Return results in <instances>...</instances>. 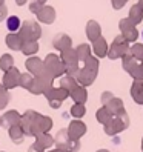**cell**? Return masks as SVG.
I'll return each mask as SVG.
<instances>
[{
	"label": "cell",
	"mask_w": 143,
	"mask_h": 152,
	"mask_svg": "<svg viewBox=\"0 0 143 152\" xmlns=\"http://www.w3.org/2000/svg\"><path fill=\"white\" fill-rule=\"evenodd\" d=\"M43 65L46 68V71L52 75V77H63L65 74V66L62 63L60 57H57L56 54H48L43 60Z\"/></svg>",
	"instance_id": "8992f818"
},
{
	"label": "cell",
	"mask_w": 143,
	"mask_h": 152,
	"mask_svg": "<svg viewBox=\"0 0 143 152\" xmlns=\"http://www.w3.org/2000/svg\"><path fill=\"white\" fill-rule=\"evenodd\" d=\"M6 46L10 48L11 51H20L22 49V45H23V42H22V39L19 37V34H12V32H10L6 35Z\"/></svg>",
	"instance_id": "ffe728a7"
},
{
	"label": "cell",
	"mask_w": 143,
	"mask_h": 152,
	"mask_svg": "<svg viewBox=\"0 0 143 152\" xmlns=\"http://www.w3.org/2000/svg\"><path fill=\"white\" fill-rule=\"evenodd\" d=\"M8 19V8L5 6V3L0 5V23L5 22Z\"/></svg>",
	"instance_id": "f35d334b"
},
{
	"label": "cell",
	"mask_w": 143,
	"mask_h": 152,
	"mask_svg": "<svg viewBox=\"0 0 143 152\" xmlns=\"http://www.w3.org/2000/svg\"><path fill=\"white\" fill-rule=\"evenodd\" d=\"M112 118H114V114L106 108V106H103V108H100L99 111H97V120H99L102 124H108Z\"/></svg>",
	"instance_id": "4316f807"
},
{
	"label": "cell",
	"mask_w": 143,
	"mask_h": 152,
	"mask_svg": "<svg viewBox=\"0 0 143 152\" xmlns=\"http://www.w3.org/2000/svg\"><path fill=\"white\" fill-rule=\"evenodd\" d=\"M142 19H143L142 8H140L139 5H134V6L131 8V11H129V22H131L132 25H137V23L142 22Z\"/></svg>",
	"instance_id": "f1b7e54d"
},
{
	"label": "cell",
	"mask_w": 143,
	"mask_h": 152,
	"mask_svg": "<svg viewBox=\"0 0 143 152\" xmlns=\"http://www.w3.org/2000/svg\"><path fill=\"white\" fill-rule=\"evenodd\" d=\"M83 63H85V66L78 71L76 80L80 83V86L85 88V86H89L95 80L97 71H99V60L91 56L88 60H85Z\"/></svg>",
	"instance_id": "6da1fadb"
},
{
	"label": "cell",
	"mask_w": 143,
	"mask_h": 152,
	"mask_svg": "<svg viewBox=\"0 0 143 152\" xmlns=\"http://www.w3.org/2000/svg\"><path fill=\"white\" fill-rule=\"evenodd\" d=\"M20 118H22V114H19L15 109L8 111L2 115V128L10 129L12 126H17V124H20Z\"/></svg>",
	"instance_id": "5bb4252c"
},
{
	"label": "cell",
	"mask_w": 143,
	"mask_h": 152,
	"mask_svg": "<svg viewBox=\"0 0 143 152\" xmlns=\"http://www.w3.org/2000/svg\"><path fill=\"white\" fill-rule=\"evenodd\" d=\"M25 66H26V69H28V72L32 75V77H39V75H42L45 71H46V68H45V65H43V60H40L39 57H29L28 60L25 61Z\"/></svg>",
	"instance_id": "9c48e42d"
},
{
	"label": "cell",
	"mask_w": 143,
	"mask_h": 152,
	"mask_svg": "<svg viewBox=\"0 0 143 152\" xmlns=\"http://www.w3.org/2000/svg\"><path fill=\"white\" fill-rule=\"evenodd\" d=\"M19 82H20V72H19V69L14 66V68H11L10 71L5 72L2 85L5 86V89H14V88L19 86Z\"/></svg>",
	"instance_id": "30bf717a"
},
{
	"label": "cell",
	"mask_w": 143,
	"mask_h": 152,
	"mask_svg": "<svg viewBox=\"0 0 143 152\" xmlns=\"http://www.w3.org/2000/svg\"><path fill=\"white\" fill-rule=\"evenodd\" d=\"M42 6H43V5H40V3L37 2V0H32V2L29 3V11H31V12H34V14H37V12L42 10Z\"/></svg>",
	"instance_id": "74e56055"
},
{
	"label": "cell",
	"mask_w": 143,
	"mask_h": 152,
	"mask_svg": "<svg viewBox=\"0 0 143 152\" xmlns=\"http://www.w3.org/2000/svg\"><path fill=\"white\" fill-rule=\"evenodd\" d=\"M142 149H143V140H142Z\"/></svg>",
	"instance_id": "f907efd6"
},
{
	"label": "cell",
	"mask_w": 143,
	"mask_h": 152,
	"mask_svg": "<svg viewBox=\"0 0 143 152\" xmlns=\"http://www.w3.org/2000/svg\"><path fill=\"white\" fill-rule=\"evenodd\" d=\"M43 95L48 98V102H52V100L63 102L65 98L69 97V92L66 91V89H63V88H54V86H51V88H48L46 91H45Z\"/></svg>",
	"instance_id": "9a60e30c"
},
{
	"label": "cell",
	"mask_w": 143,
	"mask_h": 152,
	"mask_svg": "<svg viewBox=\"0 0 143 152\" xmlns=\"http://www.w3.org/2000/svg\"><path fill=\"white\" fill-rule=\"evenodd\" d=\"M52 128V120L48 115L43 114H35V117L31 124V137H37L40 134H48V131Z\"/></svg>",
	"instance_id": "5b68a950"
},
{
	"label": "cell",
	"mask_w": 143,
	"mask_h": 152,
	"mask_svg": "<svg viewBox=\"0 0 143 152\" xmlns=\"http://www.w3.org/2000/svg\"><path fill=\"white\" fill-rule=\"evenodd\" d=\"M15 3L19 5V6H23V5L26 3V0H15Z\"/></svg>",
	"instance_id": "7bdbcfd3"
},
{
	"label": "cell",
	"mask_w": 143,
	"mask_h": 152,
	"mask_svg": "<svg viewBox=\"0 0 143 152\" xmlns=\"http://www.w3.org/2000/svg\"><path fill=\"white\" fill-rule=\"evenodd\" d=\"M128 124H129L128 115L125 112V109H122L114 115V118L108 124H105V132L108 134V135H115V134L122 132L123 129H126Z\"/></svg>",
	"instance_id": "3957f363"
},
{
	"label": "cell",
	"mask_w": 143,
	"mask_h": 152,
	"mask_svg": "<svg viewBox=\"0 0 143 152\" xmlns=\"http://www.w3.org/2000/svg\"><path fill=\"white\" fill-rule=\"evenodd\" d=\"M3 2H5V0H0V3H3Z\"/></svg>",
	"instance_id": "816d5d0a"
},
{
	"label": "cell",
	"mask_w": 143,
	"mask_h": 152,
	"mask_svg": "<svg viewBox=\"0 0 143 152\" xmlns=\"http://www.w3.org/2000/svg\"><path fill=\"white\" fill-rule=\"evenodd\" d=\"M35 143H37L40 148L48 149L54 145V137H51L49 134H40V135L35 137Z\"/></svg>",
	"instance_id": "484cf974"
},
{
	"label": "cell",
	"mask_w": 143,
	"mask_h": 152,
	"mask_svg": "<svg viewBox=\"0 0 143 152\" xmlns=\"http://www.w3.org/2000/svg\"><path fill=\"white\" fill-rule=\"evenodd\" d=\"M17 34L22 39V42H37L42 37V28L37 22L25 20Z\"/></svg>",
	"instance_id": "7a4b0ae2"
},
{
	"label": "cell",
	"mask_w": 143,
	"mask_h": 152,
	"mask_svg": "<svg viewBox=\"0 0 143 152\" xmlns=\"http://www.w3.org/2000/svg\"><path fill=\"white\" fill-rule=\"evenodd\" d=\"M0 128H2V117H0Z\"/></svg>",
	"instance_id": "c3c4849f"
},
{
	"label": "cell",
	"mask_w": 143,
	"mask_h": 152,
	"mask_svg": "<svg viewBox=\"0 0 143 152\" xmlns=\"http://www.w3.org/2000/svg\"><path fill=\"white\" fill-rule=\"evenodd\" d=\"M97 152H109V151H106V149H100V151H97Z\"/></svg>",
	"instance_id": "7dc6e473"
},
{
	"label": "cell",
	"mask_w": 143,
	"mask_h": 152,
	"mask_svg": "<svg viewBox=\"0 0 143 152\" xmlns=\"http://www.w3.org/2000/svg\"><path fill=\"white\" fill-rule=\"evenodd\" d=\"M57 152H73V151H69V149H57Z\"/></svg>",
	"instance_id": "ee69618b"
},
{
	"label": "cell",
	"mask_w": 143,
	"mask_h": 152,
	"mask_svg": "<svg viewBox=\"0 0 143 152\" xmlns=\"http://www.w3.org/2000/svg\"><path fill=\"white\" fill-rule=\"evenodd\" d=\"M137 65H139L137 60L131 56V52H128V54L123 57V68H125V71H128L129 74H132V71L137 68Z\"/></svg>",
	"instance_id": "f546056e"
},
{
	"label": "cell",
	"mask_w": 143,
	"mask_h": 152,
	"mask_svg": "<svg viewBox=\"0 0 143 152\" xmlns=\"http://www.w3.org/2000/svg\"><path fill=\"white\" fill-rule=\"evenodd\" d=\"M77 85H78V83H77V80H76V78H73V77H69V75H66V74L60 78V88L66 89L68 92L71 91V89H74Z\"/></svg>",
	"instance_id": "1f68e13d"
},
{
	"label": "cell",
	"mask_w": 143,
	"mask_h": 152,
	"mask_svg": "<svg viewBox=\"0 0 143 152\" xmlns=\"http://www.w3.org/2000/svg\"><path fill=\"white\" fill-rule=\"evenodd\" d=\"M131 56L136 58V60H140V61H143V45H140V43H136L134 46L131 48Z\"/></svg>",
	"instance_id": "e575fe53"
},
{
	"label": "cell",
	"mask_w": 143,
	"mask_h": 152,
	"mask_svg": "<svg viewBox=\"0 0 143 152\" xmlns=\"http://www.w3.org/2000/svg\"><path fill=\"white\" fill-rule=\"evenodd\" d=\"M71 45H73L71 37L68 34H63V32H59L57 35H54V39H52V46L60 52H63L66 49H71Z\"/></svg>",
	"instance_id": "4fadbf2b"
},
{
	"label": "cell",
	"mask_w": 143,
	"mask_h": 152,
	"mask_svg": "<svg viewBox=\"0 0 143 152\" xmlns=\"http://www.w3.org/2000/svg\"><path fill=\"white\" fill-rule=\"evenodd\" d=\"M120 31H122V37L126 40L128 43L134 42V40H137V29L134 28V25L129 22V19H123L120 20Z\"/></svg>",
	"instance_id": "8fae6325"
},
{
	"label": "cell",
	"mask_w": 143,
	"mask_h": 152,
	"mask_svg": "<svg viewBox=\"0 0 143 152\" xmlns=\"http://www.w3.org/2000/svg\"><path fill=\"white\" fill-rule=\"evenodd\" d=\"M37 2H39L40 5H45V3H46V0H37Z\"/></svg>",
	"instance_id": "f6af8a7d"
},
{
	"label": "cell",
	"mask_w": 143,
	"mask_h": 152,
	"mask_svg": "<svg viewBox=\"0 0 143 152\" xmlns=\"http://www.w3.org/2000/svg\"><path fill=\"white\" fill-rule=\"evenodd\" d=\"M35 112L34 109H28L25 114H22V118H20V128L23 131V134L26 137H31V124H32V120L35 117Z\"/></svg>",
	"instance_id": "2e32d148"
},
{
	"label": "cell",
	"mask_w": 143,
	"mask_h": 152,
	"mask_svg": "<svg viewBox=\"0 0 143 152\" xmlns=\"http://www.w3.org/2000/svg\"><path fill=\"white\" fill-rule=\"evenodd\" d=\"M131 95L137 103L143 104V80H136L131 88Z\"/></svg>",
	"instance_id": "603a6c76"
},
{
	"label": "cell",
	"mask_w": 143,
	"mask_h": 152,
	"mask_svg": "<svg viewBox=\"0 0 143 152\" xmlns=\"http://www.w3.org/2000/svg\"><path fill=\"white\" fill-rule=\"evenodd\" d=\"M20 51H22V54L32 57L35 52H39V42H23Z\"/></svg>",
	"instance_id": "cb8c5ba5"
},
{
	"label": "cell",
	"mask_w": 143,
	"mask_h": 152,
	"mask_svg": "<svg viewBox=\"0 0 143 152\" xmlns=\"http://www.w3.org/2000/svg\"><path fill=\"white\" fill-rule=\"evenodd\" d=\"M20 26H22V22H20V19H19L17 15H10V17L6 19V28L10 29L12 34L19 32Z\"/></svg>",
	"instance_id": "83f0119b"
},
{
	"label": "cell",
	"mask_w": 143,
	"mask_h": 152,
	"mask_svg": "<svg viewBox=\"0 0 143 152\" xmlns=\"http://www.w3.org/2000/svg\"><path fill=\"white\" fill-rule=\"evenodd\" d=\"M34 77L29 74V72H25V74H20V82H19V86H22L23 89H29L31 83H32Z\"/></svg>",
	"instance_id": "836d02e7"
},
{
	"label": "cell",
	"mask_w": 143,
	"mask_h": 152,
	"mask_svg": "<svg viewBox=\"0 0 143 152\" xmlns=\"http://www.w3.org/2000/svg\"><path fill=\"white\" fill-rule=\"evenodd\" d=\"M69 97L73 98L77 104H85L86 98H88V92H86V89L83 86L77 85L74 89H71V91H69Z\"/></svg>",
	"instance_id": "ac0fdd59"
},
{
	"label": "cell",
	"mask_w": 143,
	"mask_h": 152,
	"mask_svg": "<svg viewBox=\"0 0 143 152\" xmlns=\"http://www.w3.org/2000/svg\"><path fill=\"white\" fill-rule=\"evenodd\" d=\"M11 68H14V58L11 54H3L2 57H0V71H3V72H6V71H10Z\"/></svg>",
	"instance_id": "4dcf8cb0"
},
{
	"label": "cell",
	"mask_w": 143,
	"mask_h": 152,
	"mask_svg": "<svg viewBox=\"0 0 143 152\" xmlns=\"http://www.w3.org/2000/svg\"><path fill=\"white\" fill-rule=\"evenodd\" d=\"M37 15V19L39 22L42 23H46V25H51L52 22L56 20V10L52 6H48V5H43L42 6V10L35 14Z\"/></svg>",
	"instance_id": "e0dca14e"
},
{
	"label": "cell",
	"mask_w": 143,
	"mask_h": 152,
	"mask_svg": "<svg viewBox=\"0 0 143 152\" xmlns=\"http://www.w3.org/2000/svg\"><path fill=\"white\" fill-rule=\"evenodd\" d=\"M54 145L57 146V149H69L73 152L80 149L78 140H71L68 135V129H60L57 132V135L54 137Z\"/></svg>",
	"instance_id": "52a82bcc"
},
{
	"label": "cell",
	"mask_w": 143,
	"mask_h": 152,
	"mask_svg": "<svg viewBox=\"0 0 143 152\" xmlns=\"http://www.w3.org/2000/svg\"><path fill=\"white\" fill-rule=\"evenodd\" d=\"M86 132V124L80 120H74L69 123L68 126V135L71 140H78L82 135H85Z\"/></svg>",
	"instance_id": "7c38bea8"
},
{
	"label": "cell",
	"mask_w": 143,
	"mask_h": 152,
	"mask_svg": "<svg viewBox=\"0 0 143 152\" xmlns=\"http://www.w3.org/2000/svg\"><path fill=\"white\" fill-rule=\"evenodd\" d=\"M48 152H57V149H56V151H48Z\"/></svg>",
	"instance_id": "681fc988"
},
{
	"label": "cell",
	"mask_w": 143,
	"mask_h": 152,
	"mask_svg": "<svg viewBox=\"0 0 143 152\" xmlns=\"http://www.w3.org/2000/svg\"><path fill=\"white\" fill-rule=\"evenodd\" d=\"M86 35H88V39L94 42L97 40L99 37H102V29H100V25L97 23L95 20H89L88 25H86Z\"/></svg>",
	"instance_id": "d6986e66"
},
{
	"label": "cell",
	"mask_w": 143,
	"mask_h": 152,
	"mask_svg": "<svg viewBox=\"0 0 143 152\" xmlns=\"http://www.w3.org/2000/svg\"><path fill=\"white\" fill-rule=\"evenodd\" d=\"M131 75L136 78V80H143V61L137 65V68L132 71V74H131Z\"/></svg>",
	"instance_id": "8d00e7d4"
},
{
	"label": "cell",
	"mask_w": 143,
	"mask_h": 152,
	"mask_svg": "<svg viewBox=\"0 0 143 152\" xmlns=\"http://www.w3.org/2000/svg\"><path fill=\"white\" fill-rule=\"evenodd\" d=\"M125 2H126V0H112V6L115 10H119V8H122L125 5Z\"/></svg>",
	"instance_id": "60d3db41"
},
{
	"label": "cell",
	"mask_w": 143,
	"mask_h": 152,
	"mask_svg": "<svg viewBox=\"0 0 143 152\" xmlns=\"http://www.w3.org/2000/svg\"><path fill=\"white\" fill-rule=\"evenodd\" d=\"M10 100H11V95L8 92V89H5V86L0 83V109H5Z\"/></svg>",
	"instance_id": "d6a6232c"
},
{
	"label": "cell",
	"mask_w": 143,
	"mask_h": 152,
	"mask_svg": "<svg viewBox=\"0 0 143 152\" xmlns=\"http://www.w3.org/2000/svg\"><path fill=\"white\" fill-rule=\"evenodd\" d=\"M49 106L52 109H59L60 106H62V102H57V100H52V102H49Z\"/></svg>",
	"instance_id": "b9f144b4"
},
{
	"label": "cell",
	"mask_w": 143,
	"mask_h": 152,
	"mask_svg": "<svg viewBox=\"0 0 143 152\" xmlns=\"http://www.w3.org/2000/svg\"><path fill=\"white\" fill-rule=\"evenodd\" d=\"M76 54H77L78 61H85V60H88L89 57H91V48H89V45L82 43L76 48Z\"/></svg>",
	"instance_id": "d4e9b609"
},
{
	"label": "cell",
	"mask_w": 143,
	"mask_h": 152,
	"mask_svg": "<svg viewBox=\"0 0 143 152\" xmlns=\"http://www.w3.org/2000/svg\"><path fill=\"white\" fill-rule=\"evenodd\" d=\"M128 42L125 40L122 35H119V37H115V40L112 42V45H111V48H109V51H108V56L109 58H119V57H125L129 52V46H128Z\"/></svg>",
	"instance_id": "ba28073f"
},
{
	"label": "cell",
	"mask_w": 143,
	"mask_h": 152,
	"mask_svg": "<svg viewBox=\"0 0 143 152\" xmlns=\"http://www.w3.org/2000/svg\"><path fill=\"white\" fill-rule=\"evenodd\" d=\"M28 152H45V149L43 148H40L39 145H37V143H32V145L29 146V149H28Z\"/></svg>",
	"instance_id": "ab89813d"
},
{
	"label": "cell",
	"mask_w": 143,
	"mask_h": 152,
	"mask_svg": "<svg viewBox=\"0 0 143 152\" xmlns=\"http://www.w3.org/2000/svg\"><path fill=\"white\" fill-rule=\"evenodd\" d=\"M0 5H2V3H0Z\"/></svg>",
	"instance_id": "f5cc1de1"
},
{
	"label": "cell",
	"mask_w": 143,
	"mask_h": 152,
	"mask_svg": "<svg viewBox=\"0 0 143 152\" xmlns=\"http://www.w3.org/2000/svg\"><path fill=\"white\" fill-rule=\"evenodd\" d=\"M86 112L85 109V104H73V108H71V115H73L74 118H80V117H83Z\"/></svg>",
	"instance_id": "d590c367"
},
{
	"label": "cell",
	"mask_w": 143,
	"mask_h": 152,
	"mask_svg": "<svg viewBox=\"0 0 143 152\" xmlns=\"http://www.w3.org/2000/svg\"><path fill=\"white\" fill-rule=\"evenodd\" d=\"M8 134H10V138L12 143H15V145H20V143H23L25 140V134L20 128V124H17V126H12L8 129Z\"/></svg>",
	"instance_id": "7402d4cb"
},
{
	"label": "cell",
	"mask_w": 143,
	"mask_h": 152,
	"mask_svg": "<svg viewBox=\"0 0 143 152\" xmlns=\"http://www.w3.org/2000/svg\"><path fill=\"white\" fill-rule=\"evenodd\" d=\"M139 6L142 8V11H143V0H140V2H139Z\"/></svg>",
	"instance_id": "bcb514c9"
},
{
	"label": "cell",
	"mask_w": 143,
	"mask_h": 152,
	"mask_svg": "<svg viewBox=\"0 0 143 152\" xmlns=\"http://www.w3.org/2000/svg\"><path fill=\"white\" fill-rule=\"evenodd\" d=\"M92 49L95 52L97 57H105L108 54V45H106V40L103 37H99L97 40L92 42Z\"/></svg>",
	"instance_id": "44dd1931"
},
{
	"label": "cell",
	"mask_w": 143,
	"mask_h": 152,
	"mask_svg": "<svg viewBox=\"0 0 143 152\" xmlns=\"http://www.w3.org/2000/svg\"><path fill=\"white\" fill-rule=\"evenodd\" d=\"M52 82H54V77H52L48 71H45V72L39 77H34L32 83L29 86L28 91L34 95H39V94H45V91H46L48 88L52 86Z\"/></svg>",
	"instance_id": "277c9868"
}]
</instances>
